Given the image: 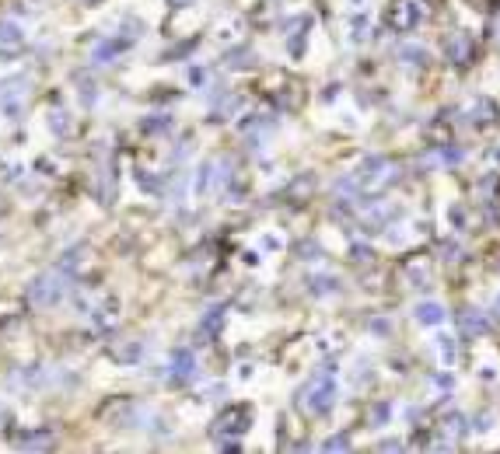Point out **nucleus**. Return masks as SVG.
<instances>
[{"instance_id": "nucleus-13", "label": "nucleus", "mask_w": 500, "mask_h": 454, "mask_svg": "<svg viewBox=\"0 0 500 454\" xmlns=\"http://www.w3.org/2000/svg\"><path fill=\"white\" fill-rule=\"evenodd\" d=\"M49 126H53V133H56V137H63V133L70 130V116H67L63 109H56V112L49 116Z\"/></svg>"}, {"instance_id": "nucleus-12", "label": "nucleus", "mask_w": 500, "mask_h": 454, "mask_svg": "<svg viewBox=\"0 0 500 454\" xmlns=\"http://www.w3.org/2000/svg\"><path fill=\"white\" fill-rule=\"evenodd\" d=\"M116 315H119V304H116V301H105L102 311L95 315V325H98V329H109V325H116Z\"/></svg>"}, {"instance_id": "nucleus-1", "label": "nucleus", "mask_w": 500, "mask_h": 454, "mask_svg": "<svg viewBox=\"0 0 500 454\" xmlns=\"http://www.w3.org/2000/svg\"><path fill=\"white\" fill-rule=\"evenodd\" d=\"M70 283H74V272H70V269H63V265H56V269L39 272V277L28 283L25 297H28L35 308H53V304H60V301L67 297Z\"/></svg>"}, {"instance_id": "nucleus-9", "label": "nucleus", "mask_w": 500, "mask_h": 454, "mask_svg": "<svg viewBox=\"0 0 500 454\" xmlns=\"http://www.w3.org/2000/svg\"><path fill=\"white\" fill-rule=\"evenodd\" d=\"M21 91H4V95H0V109H4V116L8 119H18L21 116Z\"/></svg>"}, {"instance_id": "nucleus-6", "label": "nucleus", "mask_w": 500, "mask_h": 454, "mask_svg": "<svg viewBox=\"0 0 500 454\" xmlns=\"http://www.w3.org/2000/svg\"><path fill=\"white\" fill-rule=\"evenodd\" d=\"M248 423H252V416H248V409L241 405V409H231V412H227V416H224V419H221V423L214 426V430H217V433H221V430H231V433H241V430H245Z\"/></svg>"}, {"instance_id": "nucleus-7", "label": "nucleus", "mask_w": 500, "mask_h": 454, "mask_svg": "<svg viewBox=\"0 0 500 454\" xmlns=\"http://www.w3.org/2000/svg\"><path fill=\"white\" fill-rule=\"evenodd\" d=\"M458 322H462V332H469V335H479V332H486V315L483 311H472V308H465L462 315H458Z\"/></svg>"}, {"instance_id": "nucleus-5", "label": "nucleus", "mask_w": 500, "mask_h": 454, "mask_svg": "<svg viewBox=\"0 0 500 454\" xmlns=\"http://www.w3.org/2000/svg\"><path fill=\"white\" fill-rule=\"evenodd\" d=\"M123 49H130V42L126 39H105V42H98L95 46V53H92V63H98V67H105V63H116L119 56H123Z\"/></svg>"}, {"instance_id": "nucleus-2", "label": "nucleus", "mask_w": 500, "mask_h": 454, "mask_svg": "<svg viewBox=\"0 0 500 454\" xmlns=\"http://www.w3.org/2000/svg\"><path fill=\"white\" fill-rule=\"evenodd\" d=\"M336 399H340V388H336V381H332V378H318V381L301 395V402H304L311 412H329L332 405H336Z\"/></svg>"}, {"instance_id": "nucleus-11", "label": "nucleus", "mask_w": 500, "mask_h": 454, "mask_svg": "<svg viewBox=\"0 0 500 454\" xmlns=\"http://www.w3.org/2000/svg\"><path fill=\"white\" fill-rule=\"evenodd\" d=\"M49 444H53V433H49V430H42V433H25L18 447H25V451H46Z\"/></svg>"}, {"instance_id": "nucleus-15", "label": "nucleus", "mask_w": 500, "mask_h": 454, "mask_svg": "<svg viewBox=\"0 0 500 454\" xmlns=\"http://www.w3.org/2000/svg\"><path fill=\"white\" fill-rule=\"evenodd\" d=\"M144 130H147V133H157V130H161V133H172V119H169V116H161V119H144Z\"/></svg>"}, {"instance_id": "nucleus-14", "label": "nucleus", "mask_w": 500, "mask_h": 454, "mask_svg": "<svg viewBox=\"0 0 500 454\" xmlns=\"http://www.w3.org/2000/svg\"><path fill=\"white\" fill-rule=\"evenodd\" d=\"M416 318H420V322H441L445 311L438 304H420V308H416Z\"/></svg>"}, {"instance_id": "nucleus-16", "label": "nucleus", "mask_w": 500, "mask_h": 454, "mask_svg": "<svg viewBox=\"0 0 500 454\" xmlns=\"http://www.w3.org/2000/svg\"><path fill=\"white\" fill-rule=\"evenodd\" d=\"M322 447H325V451H347L350 444H347V437H329Z\"/></svg>"}, {"instance_id": "nucleus-8", "label": "nucleus", "mask_w": 500, "mask_h": 454, "mask_svg": "<svg viewBox=\"0 0 500 454\" xmlns=\"http://www.w3.org/2000/svg\"><path fill=\"white\" fill-rule=\"evenodd\" d=\"M144 353H147V342H140V339H133V342H126V346L116 349L119 363H137V360H144Z\"/></svg>"}, {"instance_id": "nucleus-4", "label": "nucleus", "mask_w": 500, "mask_h": 454, "mask_svg": "<svg viewBox=\"0 0 500 454\" xmlns=\"http://www.w3.org/2000/svg\"><path fill=\"white\" fill-rule=\"evenodd\" d=\"M193 374H196V360H193V353H189V349H175L172 360H169V378H172L175 385H186Z\"/></svg>"}, {"instance_id": "nucleus-3", "label": "nucleus", "mask_w": 500, "mask_h": 454, "mask_svg": "<svg viewBox=\"0 0 500 454\" xmlns=\"http://www.w3.org/2000/svg\"><path fill=\"white\" fill-rule=\"evenodd\" d=\"M420 18H424V4H420V0H399V4L388 11V21L395 28H413Z\"/></svg>"}, {"instance_id": "nucleus-10", "label": "nucleus", "mask_w": 500, "mask_h": 454, "mask_svg": "<svg viewBox=\"0 0 500 454\" xmlns=\"http://www.w3.org/2000/svg\"><path fill=\"white\" fill-rule=\"evenodd\" d=\"M25 39V28L18 21H0V42L4 46H18Z\"/></svg>"}]
</instances>
